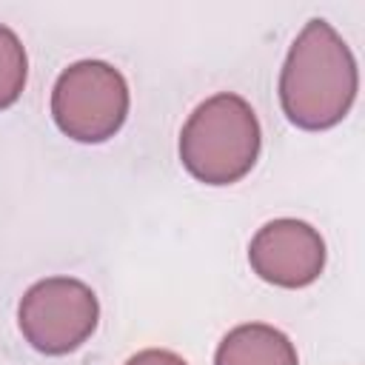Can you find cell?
<instances>
[{
    "label": "cell",
    "mask_w": 365,
    "mask_h": 365,
    "mask_svg": "<svg viewBox=\"0 0 365 365\" xmlns=\"http://www.w3.org/2000/svg\"><path fill=\"white\" fill-rule=\"evenodd\" d=\"M97 294L74 277H46L34 282L17 305L20 334L46 356H66L77 351L97 331Z\"/></svg>",
    "instance_id": "4"
},
{
    "label": "cell",
    "mask_w": 365,
    "mask_h": 365,
    "mask_svg": "<svg viewBox=\"0 0 365 365\" xmlns=\"http://www.w3.org/2000/svg\"><path fill=\"white\" fill-rule=\"evenodd\" d=\"M248 262L259 279L277 288H305L325 268V240L311 222L279 217L251 237Z\"/></svg>",
    "instance_id": "5"
},
{
    "label": "cell",
    "mask_w": 365,
    "mask_h": 365,
    "mask_svg": "<svg viewBox=\"0 0 365 365\" xmlns=\"http://www.w3.org/2000/svg\"><path fill=\"white\" fill-rule=\"evenodd\" d=\"M214 365H299L294 342L274 325L245 322L217 345Z\"/></svg>",
    "instance_id": "6"
},
{
    "label": "cell",
    "mask_w": 365,
    "mask_h": 365,
    "mask_svg": "<svg viewBox=\"0 0 365 365\" xmlns=\"http://www.w3.org/2000/svg\"><path fill=\"white\" fill-rule=\"evenodd\" d=\"M131 94L125 77L103 60L71 63L51 88V117L77 143L111 140L128 117Z\"/></svg>",
    "instance_id": "3"
},
{
    "label": "cell",
    "mask_w": 365,
    "mask_h": 365,
    "mask_svg": "<svg viewBox=\"0 0 365 365\" xmlns=\"http://www.w3.org/2000/svg\"><path fill=\"white\" fill-rule=\"evenodd\" d=\"M359 91L356 60L342 34L322 17L302 26L279 71V106L305 131H325L345 120Z\"/></svg>",
    "instance_id": "1"
},
{
    "label": "cell",
    "mask_w": 365,
    "mask_h": 365,
    "mask_svg": "<svg viewBox=\"0 0 365 365\" xmlns=\"http://www.w3.org/2000/svg\"><path fill=\"white\" fill-rule=\"evenodd\" d=\"M29 57L20 37L0 23V111L14 106L26 88Z\"/></svg>",
    "instance_id": "7"
},
{
    "label": "cell",
    "mask_w": 365,
    "mask_h": 365,
    "mask_svg": "<svg viewBox=\"0 0 365 365\" xmlns=\"http://www.w3.org/2000/svg\"><path fill=\"white\" fill-rule=\"evenodd\" d=\"M259 145L262 131L251 103L220 91L188 114L180 131V163L205 185H231L254 168Z\"/></svg>",
    "instance_id": "2"
},
{
    "label": "cell",
    "mask_w": 365,
    "mask_h": 365,
    "mask_svg": "<svg viewBox=\"0 0 365 365\" xmlns=\"http://www.w3.org/2000/svg\"><path fill=\"white\" fill-rule=\"evenodd\" d=\"M125 365H188L182 356H177L174 351H165V348H145V351H137Z\"/></svg>",
    "instance_id": "8"
}]
</instances>
